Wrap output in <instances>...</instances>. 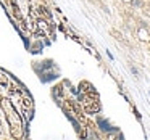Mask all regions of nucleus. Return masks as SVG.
<instances>
[{
  "instance_id": "obj_2",
  "label": "nucleus",
  "mask_w": 150,
  "mask_h": 140,
  "mask_svg": "<svg viewBox=\"0 0 150 140\" xmlns=\"http://www.w3.org/2000/svg\"><path fill=\"white\" fill-rule=\"evenodd\" d=\"M131 5H132V7H136V8H139V7H142V5H144V2H142V0H132V2H131Z\"/></svg>"
},
{
  "instance_id": "obj_1",
  "label": "nucleus",
  "mask_w": 150,
  "mask_h": 140,
  "mask_svg": "<svg viewBox=\"0 0 150 140\" xmlns=\"http://www.w3.org/2000/svg\"><path fill=\"white\" fill-rule=\"evenodd\" d=\"M129 69H131V72H132V74L136 76V77H139V76H140L139 69H137V68H136V66H134V65H129Z\"/></svg>"
}]
</instances>
